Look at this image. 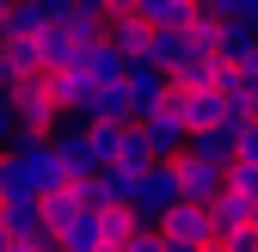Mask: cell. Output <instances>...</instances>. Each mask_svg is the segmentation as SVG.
Returning a JSON list of instances; mask_svg holds the SVG:
<instances>
[{
	"mask_svg": "<svg viewBox=\"0 0 258 252\" xmlns=\"http://www.w3.org/2000/svg\"><path fill=\"white\" fill-rule=\"evenodd\" d=\"M123 92H129V111H148V105H160L172 92V68H160L154 55H129L123 61Z\"/></svg>",
	"mask_w": 258,
	"mask_h": 252,
	"instance_id": "cell-6",
	"label": "cell"
},
{
	"mask_svg": "<svg viewBox=\"0 0 258 252\" xmlns=\"http://www.w3.org/2000/svg\"><path fill=\"white\" fill-rule=\"evenodd\" d=\"M19 136V117H13V99H7V92H0V148H7Z\"/></svg>",
	"mask_w": 258,
	"mask_h": 252,
	"instance_id": "cell-25",
	"label": "cell"
},
{
	"mask_svg": "<svg viewBox=\"0 0 258 252\" xmlns=\"http://www.w3.org/2000/svg\"><path fill=\"white\" fill-rule=\"evenodd\" d=\"M172 105H178V117H184V130H209V123L234 117L228 99H221V86H172Z\"/></svg>",
	"mask_w": 258,
	"mask_h": 252,
	"instance_id": "cell-9",
	"label": "cell"
},
{
	"mask_svg": "<svg viewBox=\"0 0 258 252\" xmlns=\"http://www.w3.org/2000/svg\"><path fill=\"white\" fill-rule=\"evenodd\" d=\"M209 7H215L221 19H246V25H258V0H209Z\"/></svg>",
	"mask_w": 258,
	"mask_h": 252,
	"instance_id": "cell-23",
	"label": "cell"
},
{
	"mask_svg": "<svg viewBox=\"0 0 258 252\" xmlns=\"http://www.w3.org/2000/svg\"><path fill=\"white\" fill-rule=\"evenodd\" d=\"M105 37H111L123 55H148V43H154V25H148L142 13H111V19H105Z\"/></svg>",
	"mask_w": 258,
	"mask_h": 252,
	"instance_id": "cell-11",
	"label": "cell"
},
{
	"mask_svg": "<svg viewBox=\"0 0 258 252\" xmlns=\"http://www.w3.org/2000/svg\"><path fill=\"white\" fill-rule=\"evenodd\" d=\"M209 209H215V234L221 228H240V222H258V197H246L240 184H221V197Z\"/></svg>",
	"mask_w": 258,
	"mask_h": 252,
	"instance_id": "cell-13",
	"label": "cell"
},
{
	"mask_svg": "<svg viewBox=\"0 0 258 252\" xmlns=\"http://www.w3.org/2000/svg\"><path fill=\"white\" fill-rule=\"evenodd\" d=\"M74 55H80V43H74L61 25H49V31H43V68H74Z\"/></svg>",
	"mask_w": 258,
	"mask_h": 252,
	"instance_id": "cell-17",
	"label": "cell"
},
{
	"mask_svg": "<svg viewBox=\"0 0 258 252\" xmlns=\"http://www.w3.org/2000/svg\"><path fill=\"white\" fill-rule=\"evenodd\" d=\"M0 252H13V234H7V222H0Z\"/></svg>",
	"mask_w": 258,
	"mask_h": 252,
	"instance_id": "cell-27",
	"label": "cell"
},
{
	"mask_svg": "<svg viewBox=\"0 0 258 252\" xmlns=\"http://www.w3.org/2000/svg\"><path fill=\"white\" fill-rule=\"evenodd\" d=\"M0 7H13V0H0Z\"/></svg>",
	"mask_w": 258,
	"mask_h": 252,
	"instance_id": "cell-28",
	"label": "cell"
},
{
	"mask_svg": "<svg viewBox=\"0 0 258 252\" xmlns=\"http://www.w3.org/2000/svg\"><path fill=\"white\" fill-rule=\"evenodd\" d=\"M215 246H228V252H258V222H240V228H221Z\"/></svg>",
	"mask_w": 258,
	"mask_h": 252,
	"instance_id": "cell-22",
	"label": "cell"
},
{
	"mask_svg": "<svg viewBox=\"0 0 258 252\" xmlns=\"http://www.w3.org/2000/svg\"><path fill=\"white\" fill-rule=\"evenodd\" d=\"M74 172L55 154V136H13L0 148V197H49Z\"/></svg>",
	"mask_w": 258,
	"mask_h": 252,
	"instance_id": "cell-1",
	"label": "cell"
},
{
	"mask_svg": "<svg viewBox=\"0 0 258 252\" xmlns=\"http://www.w3.org/2000/svg\"><path fill=\"white\" fill-rule=\"evenodd\" d=\"M172 172H178V191H184L190 203H215V197H221V184H228L221 160H203V154H190V148L172 154Z\"/></svg>",
	"mask_w": 258,
	"mask_h": 252,
	"instance_id": "cell-8",
	"label": "cell"
},
{
	"mask_svg": "<svg viewBox=\"0 0 258 252\" xmlns=\"http://www.w3.org/2000/svg\"><path fill=\"white\" fill-rule=\"evenodd\" d=\"M252 43H258V25H246V19H221V37H215V55H221V61H246Z\"/></svg>",
	"mask_w": 258,
	"mask_h": 252,
	"instance_id": "cell-15",
	"label": "cell"
},
{
	"mask_svg": "<svg viewBox=\"0 0 258 252\" xmlns=\"http://www.w3.org/2000/svg\"><path fill=\"white\" fill-rule=\"evenodd\" d=\"M221 172H228V184H240L246 197H258V160H246V154H234V160L221 166Z\"/></svg>",
	"mask_w": 258,
	"mask_h": 252,
	"instance_id": "cell-21",
	"label": "cell"
},
{
	"mask_svg": "<svg viewBox=\"0 0 258 252\" xmlns=\"http://www.w3.org/2000/svg\"><path fill=\"white\" fill-rule=\"evenodd\" d=\"M61 31H68V37L86 49V43H99V37H105V13H99V7H74L68 19H61Z\"/></svg>",
	"mask_w": 258,
	"mask_h": 252,
	"instance_id": "cell-16",
	"label": "cell"
},
{
	"mask_svg": "<svg viewBox=\"0 0 258 252\" xmlns=\"http://www.w3.org/2000/svg\"><path fill=\"white\" fill-rule=\"evenodd\" d=\"M148 160H154V148H148V136H142V123H129V130H123V154H117L111 166H129V172H142Z\"/></svg>",
	"mask_w": 258,
	"mask_h": 252,
	"instance_id": "cell-18",
	"label": "cell"
},
{
	"mask_svg": "<svg viewBox=\"0 0 258 252\" xmlns=\"http://www.w3.org/2000/svg\"><path fill=\"white\" fill-rule=\"evenodd\" d=\"M215 68H221V55H215V43H197L178 68H172V86H215Z\"/></svg>",
	"mask_w": 258,
	"mask_h": 252,
	"instance_id": "cell-14",
	"label": "cell"
},
{
	"mask_svg": "<svg viewBox=\"0 0 258 252\" xmlns=\"http://www.w3.org/2000/svg\"><path fill=\"white\" fill-rule=\"evenodd\" d=\"M13 86V68H7V55H0V92H7Z\"/></svg>",
	"mask_w": 258,
	"mask_h": 252,
	"instance_id": "cell-26",
	"label": "cell"
},
{
	"mask_svg": "<svg viewBox=\"0 0 258 252\" xmlns=\"http://www.w3.org/2000/svg\"><path fill=\"white\" fill-rule=\"evenodd\" d=\"M154 228H160V246H172V252H190V246H197V252H203V246H215V209L178 197Z\"/></svg>",
	"mask_w": 258,
	"mask_h": 252,
	"instance_id": "cell-3",
	"label": "cell"
},
{
	"mask_svg": "<svg viewBox=\"0 0 258 252\" xmlns=\"http://www.w3.org/2000/svg\"><path fill=\"white\" fill-rule=\"evenodd\" d=\"M184 31H190L197 43H215V37H221V13L209 7V0H197V7L184 13Z\"/></svg>",
	"mask_w": 258,
	"mask_h": 252,
	"instance_id": "cell-20",
	"label": "cell"
},
{
	"mask_svg": "<svg viewBox=\"0 0 258 252\" xmlns=\"http://www.w3.org/2000/svg\"><path fill=\"white\" fill-rule=\"evenodd\" d=\"M55 154L68 160V172H92V166H99V154H92V136H86V123H80V130L55 123Z\"/></svg>",
	"mask_w": 258,
	"mask_h": 252,
	"instance_id": "cell-12",
	"label": "cell"
},
{
	"mask_svg": "<svg viewBox=\"0 0 258 252\" xmlns=\"http://www.w3.org/2000/svg\"><path fill=\"white\" fill-rule=\"evenodd\" d=\"M142 136H148V148H154V160H172V154L190 142V130H184V117H178V105H172V92H166V99H160V105H148L142 117Z\"/></svg>",
	"mask_w": 258,
	"mask_h": 252,
	"instance_id": "cell-7",
	"label": "cell"
},
{
	"mask_svg": "<svg viewBox=\"0 0 258 252\" xmlns=\"http://www.w3.org/2000/svg\"><path fill=\"white\" fill-rule=\"evenodd\" d=\"M178 197H184V191H178L172 160H148V166L136 172V191H129V203H136V215H142V222H160V215H166Z\"/></svg>",
	"mask_w": 258,
	"mask_h": 252,
	"instance_id": "cell-4",
	"label": "cell"
},
{
	"mask_svg": "<svg viewBox=\"0 0 258 252\" xmlns=\"http://www.w3.org/2000/svg\"><path fill=\"white\" fill-rule=\"evenodd\" d=\"M0 222H7V234H13V252H43V246H55V234L43 222V197H7Z\"/></svg>",
	"mask_w": 258,
	"mask_h": 252,
	"instance_id": "cell-5",
	"label": "cell"
},
{
	"mask_svg": "<svg viewBox=\"0 0 258 252\" xmlns=\"http://www.w3.org/2000/svg\"><path fill=\"white\" fill-rule=\"evenodd\" d=\"M0 55H7L13 74H43V31H7Z\"/></svg>",
	"mask_w": 258,
	"mask_h": 252,
	"instance_id": "cell-10",
	"label": "cell"
},
{
	"mask_svg": "<svg viewBox=\"0 0 258 252\" xmlns=\"http://www.w3.org/2000/svg\"><path fill=\"white\" fill-rule=\"evenodd\" d=\"M7 99H13V117H19V136H49L61 123V99L49 92V74H13Z\"/></svg>",
	"mask_w": 258,
	"mask_h": 252,
	"instance_id": "cell-2",
	"label": "cell"
},
{
	"mask_svg": "<svg viewBox=\"0 0 258 252\" xmlns=\"http://www.w3.org/2000/svg\"><path fill=\"white\" fill-rule=\"evenodd\" d=\"M197 7V0H136V13L148 25H184V13Z\"/></svg>",
	"mask_w": 258,
	"mask_h": 252,
	"instance_id": "cell-19",
	"label": "cell"
},
{
	"mask_svg": "<svg viewBox=\"0 0 258 252\" xmlns=\"http://www.w3.org/2000/svg\"><path fill=\"white\" fill-rule=\"evenodd\" d=\"M234 130H240V148H234V154L258 160V117H234Z\"/></svg>",
	"mask_w": 258,
	"mask_h": 252,
	"instance_id": "cell-24",
	"label": "cell"
}]
</instances>
